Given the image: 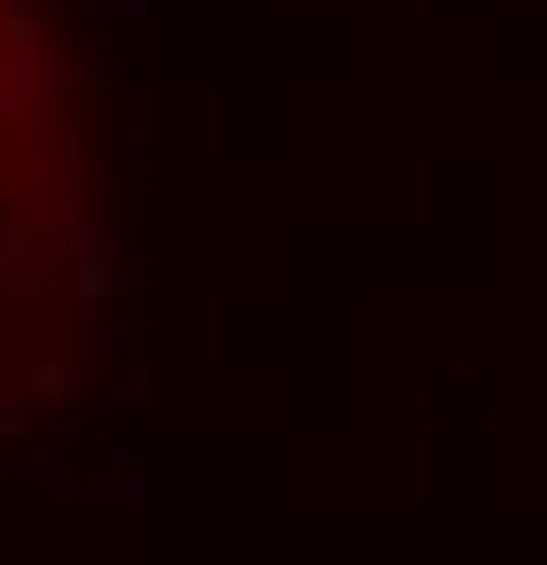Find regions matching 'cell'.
<instances>
[{"mask_svg":"<svg viewBox=\"0 0 547 565\" xmlns=\"http://www.w3.org/2000/svg\"><path fill=\"white\" fill-rule=\"evenodd\" d=\"M78 262V78L53 9L0 0V452L69 392Z\"/></svg>","mask_w":547,"mask_h":565,"instance_id":"1","label":"cell"}]
</instances>
